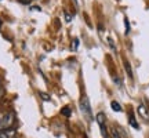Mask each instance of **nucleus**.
<instances>
[{"instance_id":"4468645a","label":"nucleus","mask_w":149,"mask_h":138,"mask_svg":"<svg viewBox=\"0 0 149 138\" xmlns=\"http://www.w3.org/2000/svg\"><path fill=\"white\" fill-rule=\"evenodd\" d=\"M124 22H126V33H128V32H130V26H128V21H127V18H126V21H124Z\"/></svg>"},{"instance_id":"f8f14e48","label":"nucleus","mask_w":149,"mask_h":138,"mask_svg":"<svg viewBox=\"0 0 149 138\" xmlns=\"http://www.w3.org/2000/svg\"><path fill=\"white\" fill-rule=\"evenodd\" d=\"M65 18H66V20H65L66 22H70V20H72V17H70L68 13H65Z\"/></svg>"},{"instance_id":"20e7f679","label":"nucleus","mask_w":149,"mask_h":138,"mask_svg":"<svg viewBox=\"0 0 149 138\" xmlns=\"http://www.w3.org/2000/svg\"><path fill=\"white\" fill-rule=\"evenodd\" d=\"M0 138H17V131L13 127L7 130H0Z\"/></svg>"},{"instance_id":"f03ea898","label":"nucleus","mask_w":149,"mask_h":138,"mask_svg":"<svg viewBox=\"0 0 149 138\" xmlns=\"http://www.w3.org/2000/svg\"><path fill=\"white\" fill-rule=\"evenodd\" d=\"M14 124V115L11 112H6L1 120H0V130H7L11 128V126Z\"/></svg>"},{"instance_id":"9b49d317","label":"nucleus","mask_w":149,"mask_h":138,"mask_svg":"<svg viewBox=\"0 0 149 138\" xmlns=\"http://www.w3.org/2000/svg\"><path fill=\"white\" fill-rule=\"evenodd\" d=\"M112 138H122V137L119 135V133H117L116 130H112Z\"/></svg>"},{"instance_id":"7ed1b4c3","label":"nucleus","mask_w":149,"mask_h":138,"mask_svg":"<svg viewBox=\"0 0 149 138\" xmlns=\"http://www.w3.org/2000/svg\"><path fill=\"white\" fill-rule=\"evenodd\" d=\"M97 123H98V126H100V130H101V134L104 138L108 137V131H107V120H105V115L100 112L98 115H97Z\"/></svg>"},{"instance_id":"f3484780","label":"nucleus","mask_w":149,"mask_h":138,"mask_svg":"<svg viewBox=\"0 0 149 138\" xmlns=\"http://www.w3.org/2000/svg\"><path fill=\"white\" fill-rule=\"evenodd\" d=\"M3 115H4V113H1V112H0V120H1V117H3Z\"/></svg>"},{"instance_id":"a211bd4d","label":"nucleus","mask_w":149,"mask_h":138,"mask_svg":"<svg viewBox=\"0 0 149 138\" xmlns=\"http://www.w3.org/2000/svg\"><path fill=\"white\" fill-rule=\"evenodd\" d=\"M1 25H3V22H1V20H0V28H1Z\"/></svg>"},{"instance_id":"0eeeda50","label":"nucleus","mask_w":149,"mask_h":138,"mask_svg":"<svg viewBox=\"0 0 149 138\" xmlns=\"http://www.w3.org/2000/svg\"><path fill=\"white\" fill-rule=\"evenodd\" d=\"M111 106H112V109H113L115 112H122L123 111V109H122V105H120V104H119L117 101H112L111 102Z\"/></svg>"},{"instance_id":"1a4fd4ad","label":"nucleus","mask_w":149,"mask_h":138,"mask_svg":"<svg viewBox=\"0 0 149 138\" xmlns=\"http://www.w3.org/2000/svg\"><path fill=\"white\" fill-rule=\"evenodd\" d=\"M124 66H126V70H127V73H128V76L133 79V70H131V66H130V64H128L127 61L124 62Z\"/></svg>"},{"instance_id":"9d476101","label":"nucleus","mask_w":149,"mask_h":138,"mask_svg":"<svg viewBox=\"0 0 149 138\" xmlns=\"http://www.w3.org/2000/svg\"><path fill=\"white\" fill-rule=\"evenodd\" d=\"M40 97H42L44 101H50V97H48L46 93H40Z\"/></svg>"},{"instance_id":"f257e3e1","label":"nucleus","mask_w":149,"mask_h":138,"mask_svg":"<svg viewBox=\"0 0 149 138\" xmlns=\"http://www.w3.org/2000/svg\"><path fill=\"white\" fill-rule=\"evenodd\" d=\"M80 111L83 113V116L87 119V120H93V111H91V106H90V101L86 95L81 97L80 100Z\"/></svg>"},{"instance_id":"39448f33","label":"nucleus","mask_w":149,"mask_h":138,"mask_svg":"<svg viewBox=\"0 0 149 138\" xmlns=\"http://www.w3.org/2000/svg\"><path fill=\"white\" fill-rule=\"evenodd\" d=\"M138 113H139V115H141L142 117H144V119H146V120L149 119L148 109H146V108H145V105H142V104H141V105L138 106Z\"/></svg>"},{"instance_id":"2eb2a0df","label":"nucleus","mask_w":149,"mask_h":138,"mask_svg":"<svg viewBox=\"0 0 149 138\" xmlns=\"http://www.w3.org/2000/svg\"><path fill=\"white\" fill-rule=\"evenodd\" d=\"M19 1H21L22 4H29L31 3V0H19Z\"/></svg>"},{"instance_id":"423d86ee","label":"nucleus","mask_w":149,"mask_h":138,"mask_svg":"<svg viewBox=\"0 0 149 138\" xmlns=\"http://www.w3.org/2000/svg\"><path fill=\"white\" fill-rule=\"evenodd\" d=\"M128 123H130V126L134 128H138V123H137V120H135V116H134V113L133 112H130L128 113Z\"/></svg>"},{"instance_id":"6ab92c4d","label":"nucleus","mask_w":149,"mask_h":138,"mask_svg":"<svg viewBox=\"0 0 149 138\" xmlns=\"http://www.w3.org/2000/svg\"><path fill=\"white\" fill-rule=\"evenodd\" d=\"M74 3H76V4H77V0H74Z\"/></svg>"},{"instance_id":"ddd939ff","label":"nucleus","mask_w":149,"mask_h":138,"mask_svg":"<svg viewBox=\"0 0 149 138\" xmlns=\"http://www.w3.org/2000/svg\"><path fill=\"white\" fill-rule=\"evenodd\" d=\"M77 44H79V40L76 39V40H74V43L72 44V48H73V50H76V48H77Z\"/></svg>"},{"instance_id":"6e6552de","label":"nucleus","mask_w":149,"mask_h":138,"mask_svg":"<svg viewBox=\"0 0 149 138\" xmlns=\"http://www.w3.org/2000/svg\"><path fill=\"white\" fill-rule=\"evenodd\" d=\"M61 113H62L64 116L69 117L70 116V108H69V106H64V108L61 109Z\"/></svg>"},{"instance_id":"dca6fc26","label":"nucleus","mask_w":149,"mask_h":138,"mask_svg":"<svg viewBox=\"0 0 149 138\" xmlns=\"http://www.w3.org/2000/svg\"><path fill=\"white\" fill-rule=\"evenodd\" d=\"M3 98V90H1V87H0V100Z\"/></svg>"}]
</instances>
